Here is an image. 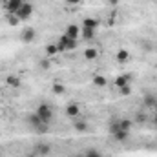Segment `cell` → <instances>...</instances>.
<instances>
[{
	"label": "cell",
	"instance_id": "cell-25",
	"mask_svg": "<svg viewBox=\"0 0 157 157\" xmlns=\"http://www.w3.org/2000/svg\"><path fill=\"white\" fill-rule=\"evenodd\" d=\"M135 121H137V122H144V121H146V115H144V113H139V115H135Z\"/></svg>",
	"mask_w": 157,
	"mask_h": 157
},
{
	"label": "cell",
	"instance_id": "cell-30",
	"mask_svg": "<svg viewBox=\"0 0 157 157\" xmlns=\"http://www.w3.org/2000/svg\"><path fill=\"white\" fill-rule=\"evenodd\" d=\"M82 157H84V155H82Z\"/></svg>",
	"mask_w": 157,
	"mask_h": 157
},
{
	"label": "cell",
	"instance_id": "cell-15",
	"mask_svg": "<svg viewBox=\"0 0 157 157\" xmlns=\"http://www.w3.org/2000/svg\"><path fill=\"white\" fill-rule=\"evenodd\" d=\"M97 55H99V51H97L95 48H88V49H84V57H86L88 60H95Z\"/></svg>",
	"mask_w": 157,
	"mask_h": 157
},
{
	"label": "cell",
	"instance_id": "cell-10",
	"mask_svg": "<svg viewBox=\"0 0 157 157\" xmlns=\"http://www.w3.org/2000/svg\"><path fill=\"white\" fill-rule=\"evenodd\" d=\"M22 4H24V0H7V4H6V6H7V9H9L11 13H17V11L20 9V6H22Z\"/></svg>",
	"mask_w": 157,
	"mask_h": 157
},
{
	"label": "cell",
	"instance_id": "cell-18",
	"mask_svg": "<svg viewBox=\"0 0 157 157\" xmlns=\"http://www.w3.org/2000/svg\"><path fill=\"white\" fill-rule=\"evenodd\" d=\"M155 97H154V95H150V93H146V95H144V106H146V108H154V106H155Z\"/></svg>",
	"mask_w": 157,
	"mask_h": 157
},
{
	"label": "cell",
	"instance_id": "cell-12",
	"mask_svg": "<svg viewBox=\"0 0 157 157\" xmlns=\"http://www.w3.org/2000/svg\"><path fill=\"white\" fill-rule=\"evenodd\" d=\"M80 37L86 40L95 39V29L93 28H80Z\"/></svg>",
	"mask_w": 157,
	"mask_h": 157
},
{
	"label": "cell",
	"instance_id": "cell-22",
	"mask_svg": "<svg viewBox=\"0 0 157 157\" xmlns=\"http://www.w3.org/2000/svg\"><path fill=\"white\" fill-rule=\"evenodd\" d=\"M51 90H53V93H55V95H62V93L66 91V86H62V84H53V88H51Z\"/></svg>",
	"mask_w": 157,
	"mask_h": 157
},
{
	"label": "cell",
	"instance_id": "cell-5",
	"mask_svg": "<svg viewBox=\"0 0 157 157\" xmlns=\"http://www.w3.org/2000/svg\"><path fill=\"white\" fill-rule=\"evenodd\" d=\"M33 150H35L37 155H49L51 154V144L49 143H37L33 146Z\"/></svg>",
	"mask_w": 157,
	"mask_h": 157
},
{
	"label": "cell",
	"instance_id": "cell-27",
	"mask_svg": "<svg viewBox=\"0 0 157 157\" xmlns=\"http://www.w3.org/2000/svg\"><path fill=\"white\" fill-rule=\"evenodd\" d=\"M108 2H110V4H113V6H115V4H117L119 0H108Z\"/></svg>",
	"mask_w": 157,
	"mask_h": 157
},
{
	"label": "cell",
	"instance_id": "cell-3",
	"mask_svg": "<svg viewBox=\"0 0 157 157\" xmlns=\"http://www.w3.org/2000/svg\"><path fill=\"white\" fill-rule=\"evenodd\" d=\"M78 44V40H73L70 39V37H66V35H62L59 42H57V48H59V53H62V51H70V49H75Z\"/></svg>",
	"mask_w": 157,
	"mask_h": 157
},
{
	"label": "cell",
	"instance_id": "cell-13",
	"mask_svg": "<svg viewBox=\"0 0 157 157\" xmlns=\"http://www.w3.org/2000/svg\"><path fill=\"white\" fill-rule=\"evenodd\" d=\"M128 137H130V130H119L113 133V139L119 141V143H122V141H128Z\"/></svg>",
	"mask_w": 157,
	"mask_h": 157
},
{
	"label": "cell",
	"instance_id": "cell-7",
	"mask_svg": "<svg viewBox=\"0 0 157 157\" xmlns=\"http://www.w3.org/2000/svg\"><path fill=\"white\" fill-rule=\"evenodd\" d=\"M64 35L70 37V39H73V40H78V37H80V28H78L77 24H70V26L66 28Z\"/></svg>",
	"mask_w": 157,
	"mask_h": 157
},
{
	"label": "cell",
	"instance_id": "cell-23",
	"mask_svg": "<svg viewBox=\"0 0 157 157\" xmlns=\"http://www.w3.org/2000/svg\"><path fill=\"white\" fill-rule=\"evenodd\" d=\"M119 93H121L122 97H128V95L132 93V86L128 84V86H122V88H119Z\"/></svg>",
	"mask_w": 157,
	"mask_h": 157
},
{
	"label": "cell",
	"instance_id": "cell-24",
	"mask_svg": "<svg viewBox=\"0 0 157 157\" xmlns=\"http://www.w3.org/2000/svg\"><path fill=\"white\" fill-rule=\"evenodd\" d=\"M40 68H42V70H49V68H51L49 60H48V59H42V60H40Z\"/></svg>",
	"mask_w": 157,
	"mask_h": 157
},
{
	"label": "cell",
	"instance_id": "cell-20",
	"mask_svg": "<svg viewBox=\"0 0 157 157\" xmlns=\"http://www.w3.org/2000/svg\"><path fill=\"white\" fill-rule=\"evenodd\" d=\"M57 53H59L57 44H48V46H46V55H48V57H53V55H57Z\"/></svg>",
	"mask_w": 157,
	"mask_h": 157
},
{
	"label": "cell",
	"instance_id": "cell-16",
	"mask_svg": "<svg viewBox=\"0 0 157 157\" xmlns=\"http://www.w3.org/2000/svg\"><path fill=\"white\" fill-rule=\"evenodd\" d=\"M128 59H130L128 49H119V51H117V60H119V62H122V64H124Z\"/></svg>",
	"mask_w": 157,
	"mask_h": 157
},
{
	"label": "cell",
	"instance_id": "cell-29",
	"mask_svg": "<svg viewBox=\"0 0 157 157\" xmlns=\"http://www.w3.org/2000/svg\"><path fill=\"white\" fill-rule=\"evenodd\" d=\"M155 122H157V117H155Z\"/></svg>",
	"mask_w": 157,
	"mask_h": 157
},
{
	"label": "cell",
	"instance_id": "cell-14",
	"mask_svg": "<svg viewBox=\"0 0 157 157\" xmlns=\"http://www.w3.org/2000/svg\"><path fill=\"white\" fill-rule=\"evenodd\" d=\"M6 82H7V86H11V88H20V84H22V80L17 77V75H9V77L6 78Z\"/></svg>",
	"mask_w": 157,
	"mask_h": 157
},
{
	"label": "cell",
	"instance_id": "cell-1",
	"mask_svg": "<svg viewBox=\"0 0 157 157\" xmlns=\"http://www.w3.org/2000/svg\"><path fill=\"white\" fill-rule=\"evenodd\" d=\"M28 124L35 130V133H46V132L49 130V124H46L37 113H31V115L28 117Z\"/></svg>",
	"mask_w": 157,
	"mask_h": 157
},
{
	"label": "cell",
	"instance_id": "cell-4",
	"mask_svg": "<svg viewBox=\"0 0 157 157\" xmlns=\"http://www.w3.org/2000/svg\"><path fill=\"white\" fill-rule=\"evenodd\" d=\"M31 13H33V6H31L29 2H24V4L20 6V9L15 13V17H17L18 20H26V18L31 17Z\"/></svg>",
	"mask_w": 157,
	"mask_h": 157
},
{
	"label": "cell",
	"instance_id": "cell-26",
	"mask_svg": "<svg viewBox=\"0 0 157 157\" xmlns=\"http://www.w3.org/2000/svg\"><path fill=\"white\" fill-rule=\"evenodd\" d=\"M66 4H70V6H77V4H80L82 0H64Z\"/></svg>",
	"mask_w": 157,
	"mask_h": 157
},
{
	"label": "cell",
	"instance_id": "cell-28",
	"mask_svg": "<svg viewBox=\"0 0 157 157\" xmlns=\"http://www.w3.org/2000/svg\"><path fill=\"white\" fill-rule=\"evenodd\" d=\"M154 108H155V110H157V101H155V106H154Z\"/></svg>",
	"mask_w": 157,
	"mask_h": 157
},
{
	"label": "cell",
	"instance_id": "cell-21",
	"mask_svg": "<svg viewBox=\"0 0 157 157\" xmlns=\"http://www.w3.org/2000/svg\"><path fill=\"white\" fill-rule=\"evenodd\" d=\"M84 157H102V154L99 150H95V148H90V150L84 152Z\"/></svg>",
	"mask_w": 157,
	"mask_h": 157
},
{
	"label": "cell",
	"instance_id": "cell-17",
	"mask_svg": "<svg viewBox=\"0 0 157 157\" xmlns=\"http://www.w3.org/2000/svg\"><path fill=\"white\" fill-rule=\"evenodd\" d=\"M99 26V20L97 18H84V22H82V28H97Z\"/></svg>",
	"mask_w": 157,
	"mask_h": 157
},
{
	"label": "cell",
	"instance_id": "cell-6",
	"mask_svg": "<svg viewBox=\"0 0 157 157\" xmlns=\"http://www.w3.org/2000/svg\"><path fill=\"white\" fill-rule=\"evenodd\" d=\"M35 35H37L35 28H24V29H22V35H20V39H22V42L29 44V42H33V40H35Z\"/></svg>",
	"mask_w": 157,
	"mask_h": 157
},
{
	"label": "cell",
	"instance_id": "cell-19",
	"mask_svg": "<svg viewBox=\"0 0 157 157\" xmlns=\"http://www.w3.org/2000/svg\"><path fill=\"white\" fill-rule=\"evenodd\" d=\"M93 84L99 86V88H102V86L108 84V80H106V77H102V75H93Z\"/></svg>",
	"mask_w": 157,
	"mask_h": 157
},
{
	"label": "cell",
	"instance_id": "cell-9",
	"mask_svg": "<svg viewBox=\"0 0 157 157\" xmlns=\"http://www.w3.org/2000/svg\"><path fill=\"white\" fill-rule=\"evenodd\" d=\"M73 128L77 130V132H88V128H90V124H88V121H84V119H78L75 117L73 119Z\"/></svg>",
	"mask_w": 157,
	"mask_h": 157
},
{
	"label": "cell",
	"instance_id": "cell-11",
	"mask_svg": "<svg viewBox=\"0 0 157 157\" xmlns=\"http://www.w3.org/2000/svg\"><path fill=\"white\" fill-rule=\"evenodd\" d=\"M132 75H128V73H124V75H119L117 78H115V86L117 88H122V86H128L130 84V80H132Z\"/></svg>",
	"mask_w": 157,
	"mask_h": 157
},
{
	"label": "cell",
	"instance_id": "cell-8",
	"mask_svg": "<svg viewBox=\"0 0 157 157\" xmlns=\"http://www.w3.org/2000/svg\"><path fill=\"white\" fill-rule=\"evenodd\" d=\"M66 115L71 119H75L80 115V104H77V102H70L68 106H66Z\"/></svg>",
	"mask_w": 157,
	"mask_h": 157
},
{
	"label": "cell",
	"instance_id": "cell-2",
	"mask_svg": "<svg viewBox=\"0 0 157 157\" xmlns=\"http://www.w3.org/2000/svg\"><path fill=\"white\" fill-rule=\"evenodd\" d=\"M35 113H37L46 124H49V122L53 121V108H51L49 104H46V102H42V104L37 106V112H35Z\"/></svg>",
	"mask_w": 157,
	"mask_h": 157
}]
</instances>
